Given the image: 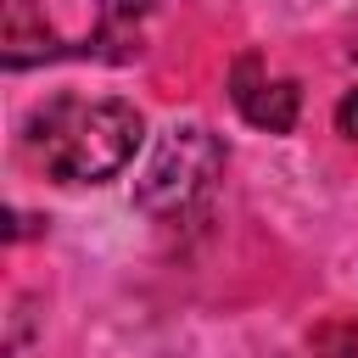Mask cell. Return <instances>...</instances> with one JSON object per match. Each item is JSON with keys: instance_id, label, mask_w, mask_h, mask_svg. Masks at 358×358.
I'll return each instance as SVG.
<instances>
[{"instance_id": "1", "label": "cell", "mask_w": 358, "mask_h": 358, "mask_svg": "<svg viewBox=\"0 0 358 358\" xmlns=\"http://www.w3.org/2000/svg\"><path fill=\"white\" fill-rule=\"evenodd\" d=\"M145 123L129 101H84V95H50L22 123V157L62 185H106L129 168Z\"/></svg>"}, {"instance_id": "2", "label": "cell", "mask_w": 358, "mask_h": 358, "mask_svg": "<svg viewBox=\"0 0 358 358\" xmlns=\"http://www.w3.org/2000/svg\"><path fill=\"white\" fill-rule=\"evenodd\" d=\"M218 173H224V140L207 123H173L134 179V207L151 218H179L218 185Z\"/></svg>"}, {"instance_id": "3", "label": "cell", "mask_w": 358, "mask_h": 358, "mask_svg": "<svg viewBox=\"0 0 358 358\" xmlns=\"http://www.w3.org/2000/svg\"><path fill=\"white\" fill-rule=\"evenodd\" d=\"M56 56H101V45L95 39L90 45H62L34 0H0V67L22 73V67L56 62Z\"/></svg>"}, {"instance_id": "4", "label": "cell", "mask_w": 358, "mask_h": 358, "mask_svg": "<svg viewBox=\"0 0 358 358\" xmlns=\"http://www.w3.org/2000/svg\"><path fill=\"white\" fill-rule=\"evenodd\" d=\"M235 106L252 129H268V134H291L296 129V106H302V90L291 78H257V62L246 56L235 67Z\"/></svg>"}, {"instance_id": "5", "label": "cell", "mask_w": 358, "mask_h": 358, "mask_svg": "<svg viewBox=\"0 0 358 358\" xmlns=\"http://www.w3.org/2000/svg\"><path fill=\"white\" fill-rule=\"evenodd\" d=\"M157 11V0H101V34H95V45H123L129 56L140 50V22ZM106 56V50H101Z\"/></svg>"}, {"instance_id": "6", "label": "cell", "mask_w": 358, "mask_h": 358, "mask_svg": "<svg viewBox=\"0 0 358 358\" xmlns=\"http://www.w3.org/2000/svg\"><path fill=\"white\" fill-rule=\"evenodd\" d=\"M336 134L358 140V90H347V95L336 101Z\"/></svg>"}]
</instances>
